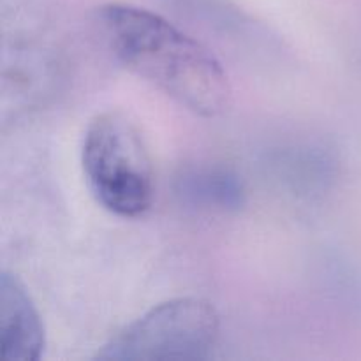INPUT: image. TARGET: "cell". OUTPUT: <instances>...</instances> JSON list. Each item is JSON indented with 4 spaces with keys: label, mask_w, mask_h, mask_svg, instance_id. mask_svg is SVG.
I'll list each match as a JSON object with an SVG mask.
<instances>
[{
    "label": "cell",
    "mask_w": 361,
    "mask_h": 361,
    "mask_svg": "<svg viewBox=\"0 0 361 361\" xmlns=\"http://www.w3.org/2000/svg\"><path fill=\"white\" fill-rule=\"evenodd\" d=\"M46 345L44 324L18 275L0 274V360L37 361Z\"/></svg>",
    "instance_id": "4"
},
{
    "label": "cell",
    "mask_w": 361,
    "mask_h": 361,
    "mask_svg": "<svg viewBox=\"0 0 361 361\" xmlns=\"http://www.w3.org/2000/svg\"><path fill=\"white\" fill-rule=\"evenodd\" d=\"M99 18L127 69L200 116L212 118L228 108L231 87L222 63L171 21L129 4H108Z\"/></svg>",
    "instance_id": "1"
},
{
    "label": "cell",
    "mask_w": 361,
    "mask_h": 361,
    "mask_svg": "<svg viewBox=\"0 0 361 361\" xmlns=\"http://www.w3.org/2000/svg\"><path fill=\"white\" fill-rule=\"evenodd\" d=\"M219 331V314L207 300H168L122 328L99 349L95 360H207L217 345Z\"/></svg>",
    "instance_id": "3"
},
{
    "label": "cell",
    "mask_w": 361,
    "mask_h": 361,
    "mask_svg": "<svg viewBox=\"0 0 361 361\" xmlns=\"http://www.w3.org/2000/svg\"><path fill=\"white\" fill-rule=\"evenodd\" d=\"M88 189L111 214L143 217L154 203V168L137 127L116 111L88 123L81 147Z\"/></svg>",
    "instance_id": "2"
},
{
    "label": "cell",
    "mask_w": 361,
    "mask_h": 361,
    "mask_svg": "<svg viewBox=\"0 0 361 361\" xmlns=\"http://www.w3.org/2000/svg\"><path fill=\"white\" fill-rule=\"evenodd\" d=\"M180 192L189 201L208 208H238L243 203V189L235 175L222 169H201L182 178Z\"/></svg>",
    "instance_id": "5"
}]
</instances>
